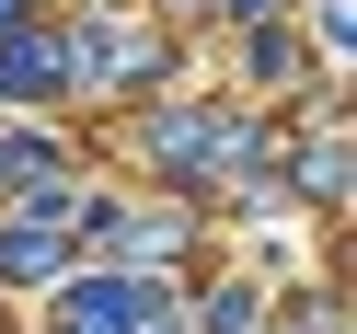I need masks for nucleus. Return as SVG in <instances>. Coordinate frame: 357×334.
<instances>
[{
	"mask_svg": "<svg viewBox=\"0 0 357 334\" xmlns=\"http://www.w3.org/2000/svg\"><path fill=\"white\" fill-rule=\"evenodd\" d=\"M0 93H58V47L47 35H0Z\"/></svg>",
	"mask_w": 357,
	"mask_h": 334,
	"instance_id": "obj_1",
	"label": "nucleus"
},
{
	"mask_svg": "<svg viewBox=\"0 0 357 334\" xmlns=\"http://www.w3.org/2000/svg\"><path fill=\"white\" fill-rule=\"evenodd\" d=\"M0 265H12V277H47V265H58V231H47V219H12V231H0Z\"/></svg>",
	"mask_w": 357,
	"mask_h": 334,
	"instance_id": "obj_2",
	"label": "nucleus"
},
{
	"mask_svg": "<svg viewBox=\"0 0 357 334\" xmlns=\"http://www.w3.org/2000/svg\"><path fill=\"white\" fill-rule=\"evenodd\" d=\"M0 12H12V0H0Z\"/></svg>",
	"mask_w": 357,
	"mask_h": 334,
	"instance_id": "obj_3",
	"label": "nucleus"
}]
</instances>
